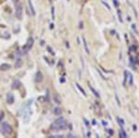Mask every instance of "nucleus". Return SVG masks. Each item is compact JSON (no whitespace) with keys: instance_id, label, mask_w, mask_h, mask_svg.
Returning a JSON list of instances; mask_svg holds the SVG:
<instances>
[{"instance_id":"nucleus-1","label":"nucleus","mask_w":139,"mask_h":138,"mask_svg":"<svg viewBox=\"0 0 139 138\" xmlns=\"http://www.w3.org/2000/svg\"><path fill=\"white\" fill-rule=\"evenodd\" d=\"M67 127V121L64 118H59L58 119L55 120V122L52 124V128H54L56 131L59 130H64Z\"/></svg>"},{"instance_id":"nucleus-2","label":"nucleus","mask_w":139,"mask_h":138,"mask_svg":"<svg viewBox=\"0 0 139 138\" xmlns=\"http://www.w3.org/2000/svg\"><path fill=\"white\" fill-rule=\"evenodd\" d=\"M11 132H12L11 126H10L7 122H3V123H2V133L7 135V134H11Z\"/></svg>"},{"instance_id":"nucleus-3","label":"nucleus","mask_w":139,"mask_h":138,"mask_svg":"<svg viewBox=\"0 0 139 138\" xmlns=\"http://www.w3.org/2000/svg\"><path fill=\"white\" fill-rule=\"evenodd\" d=\"M22 3H16V17L18 19H22Z\"/></svg>"},{"instance_id":"nucleus-4","label":"nucleus","mask_w":139,"mask_h":138,"mask_svg":"<svg viewBox=\"0 0 139 138\" xmlns=\"http://www.w3.org/2000/svg\"><path fill=\"white\" fill-rule=\"evenodd\" d=\"M33 37H30V38L28 39L26 45L23 47V51H24V52H28V51L31 50V48L33 47Z\"/></svg>"},{"instance_id":"nucleus-5","label":"nucleus","mask_w":139,"mask_h":138,"mask_svg":"<svg viewBox=\"0 0 139 138\" xmlns=\"http://www.w3.org/2000/svg\"><path fill=\"white\" fill-rule=\"evenodd\" d=\"M7 104H9V105H12V104L14 103V95H13L11 92H8V93L7 94Z\"/></svg>"},{"instance_id":"nucleus-6","label":"nucleus","mask_w":139,"mask_h":138,"mask_svg":"<svg viewBox=\"0 0 139 138\" xmlns=\"http://www.w3.org/2000/svg\"><path fill=\"white\" fill-rule=\"evenodd\" d=\"M43 80V74L41 73V71H38L36 73V76H35V81L36 82H41Z\"/></svg>"},{"instance_id":"nucleus-7","label":"nucleus","mask_w":139,"mask_h":138,"mask_svg":"<svg viewBox=\"0 0 139 138\" xmlns=\"http://www.w3.org/2000/svg\"><path fill=\"white\" fill-rule=\"evenodd\" d=\"M53 112H54V114H55V115H57V116H59V115H61V114H62V110H61V108H60V107H59V106H56V107L54 108Z\"/></svg>"},{"instance_id":"nucleus-8","label":"nucleus","mask_w":139,"mask_h":138,"mask_svg":"<svg viewBox=\"0 0 139 138\" xmlns=\"http://www.w3.org/2000/svg\"><path fill=\"white\" fill-rule=\"evenodd\" d=\"M83 43H84V50H85L86 53H87V54H89V53H90V51H89V49H88V46H87V43H86V40H85V38H84V37H83Z\"/></svg>"},{"instance_id":"nucleus-9","label":"nucleus","mask_w":139,"mask_h":138,"mask_svg":"<svg viewBox=\"0 0 139 138\" xmlns=\"http://www.w3.org/2000/svg\"><path fill=\"white\" fill-rule=\"evenodd\" d=\"M9 68H10V65L7 64V63H3V64L0 66V69L3 70V71H7V70H8Z\"/></svg>"},{"instance_id":"nucleus-10","label":"nucleus","mask_w":139,"mask_h":138,"mask_svg":"<svg viewBox=\"0 0 139 138\" xmlns=\"http://www.w3.org/2000/svg\"><path fill=\"white\" fill-rule=\"evenodd\" d=\"M120 136L122 138H126L127 137V134H126V133L124 132V130L121 128V130H120Z\"/></svg>"},{"instance_id":"nucleus-11","label":"nucleus","mask_w":139,"mask_h":138,"mask_svg":"<svg viewBox=\"0 0 139 138\" xmlns=\"http://www.w3.org/2000/svg\"><path fill=\"white\" fill-rule=\"evenodd\" d=\"M20 86H21V82H20L19 80H15V81L13 82V86H12V88H13V89H18Z\"/></svg>"},{"instance_id":"nucleus-12","label":"nucleus","mask_w":139,"mask_h":138,"mask_svg":"<svg viewBox=\"0 0 139 138\" xmlns=\"http://www.w3.org/2000/svg\"><path fill=\"white\" fill-rule=\"evenodd\" d=\"M128 76H129V84L133 85L134 84V77H133V75L130 72H128Z\"/></svg>"},{"instance_id":"nucleus-13","label":"nucleus","mask_w":139,"mask_h":138,"mask_svg":"<svg viewBox=\"0 0 139 138\" xmlns=\"http://www.w3.org/2000/svg\"><path fill=\"white\" fill-rule=\"evenodd\" d=\"M89 88H90V90H91V91H92L93 93H94V94H95L96 97H98V98H99V93H98V92H97V91H95V90L93 88L91 85H89Z\"/></svg>"},{"instance_id":"nucleus-14","label":"nucleus","mask_w":139,"mask_h":138,"mask_svg":"<svg viewBox=\"0 0 139 138\" xmlns=\"http://www.w3.org/2000/svg\"><path fill=\"white\" fill-rule=\"evenodd\" d=\"M76 87H77V88L79 89V91H81V92H82V93H83V94H84V96H86V93H85L84 90H83V88H82V87H81V86H80L79 84H76Z\"/></svg>"},{"instance_id":"nucleus-15","label":"nucleus","mask_w":139,"mask_h":138,"mask_svg":"<svg viewBox=\"0 0 139 138\" xmlns=\"http://www.w3.org/2000/svg\"><path fill=\"white\" fill-rule=\"evenodd\" d=\"M22 65V61L20 59V60H18V61L16 62V65H15V66H16L17 68H19V67H21Z\"/></svg>"},{"instance_id":"nucleus-16","label":"nucleus","mask_w":139,"mask_h":138,"mask_svg":"<svg viewBox=\"0 0 139 138\" xmlns=\"http://www.w3.org/2000/svg\"><path fill=\"white\" fill-rule=\"evenodd\" d=\"M117 119H118V122H119V124H120V125H121V127H122V126H124L125 122H124V120H123L122 118H118Z\"/></svg>"},{"instance_id":"nucleus-17","label":"nucleus","mask_w":139,"mask_h":138,"mask_svg":"<svg viewBox=\"0 0 139 138\" xmlns=\"http://www.w3.org/2000/svg\"><path fill=\"white\" fill-rule=\"evenodd\" d=\"M29 6H30V8L32 9V10H31V11H32V14H33V15H34V14H35V12H34L33 7V5H32V3H31V0H29Z\"/></svg>"},{"instance_id":"nucleus-18","label":"nucleus","mask_w":139,"mask_h":138,"mask_svg":"<svg viewBox=\"0 0 139 138\" xmlns=\"http://www.w3.org/2000/svg\"><path fill=\"white\" fill-rule=\"evenodd\" d=\"M127 75H128V72H127V71H124V80H123V86H125V84H126Z\"/></svg>"},{"instance_id":"nucleus-19","label":"nucleus","mask_w":139,"mask_h":138,"mask_svg":"<svg viewBox=\"0 0 139 138\" xmlns=\"http://www.w3.org/2000/svg\"><path fill=\"white\" fill-rule=\"evenodd\" d=\"M118 15H119V20L121 23H122V19H121V13L120 11V9H118Z\"/></svg>"},{"instance_id":"nucleus-20","label":"nucleus","mask_w":139,"mask_h":138,"mask_svg":"<svg viewBox=\"0 0 139 138\" xmlns=\"http://www.w3.org/2000/svg\"><path fill=\"white\" fill-rule=\"evenodd\" d=\"M55 102H56V103H58V104H59V103H60V99H59V95H56V98H55Z\"/></svg>"},{"instance_id":"nucleus-21","label":"nucleus","mask_w":139,"mask_h":138,"mask_svg":"<svg viewBox=\"0 0 139 138\" xmlns=\"http://www.w3.org/2000/svg\"><path fill=\"white\" fill-rule=\"evenodd\" d=\"M115 98H116V102H117L118 106H121V103H120V100H119V98H118V95H117V94L115 95Z\"/></svg>"},{"instance_id":"nucleus-22","label":"nucleus","mask_w":139,"mask_h":138,"mask_svg":"<svg viewBox=\"0 0 139 138\" xmlns=\"http://www.w3.org/2000/svg\"><path fill=\"white\" fill-rule=\"evenodd\" d=\"M112 1H113V3H114V6L118 8V7H119V2H118V0H112Z\"/></svg>"},{"instance_id":"nucleus-23","label":"nucleus","mask_w":139,"mask_h":138,"mask_svg":"<svg viewBox=\"0 0 139 138\" xmlns=\"http://www.w3.org/2000/svg\"><path fill=\"white\" fill-rule=\"evenodd\" d=\"M108 132H109V134H110V135H112V134H114V132H113V131H112L111 129H109V130H108Z\"/></svg>"},{"instance_id":"nucleus-24","label":"nucleus","mask_w":139,"mask_h":138,"mask_svg":"<svg viewBox=\"0 0 139 138\" xmlns=\"http://www.w3.org/2000/svg\"><path fill=\"white\" fill-rule=\"evenodd\" d=\"M132 27H133V29L135 31V33H137V31H136V27H135V24H132Z\"/></svg>"},{"instance_id":"nucleus-25","label":"nucleus","mask_w":139,"mask_h":138,"mask_svg":"<svg viewBox=\"0 0 139 138\" xmlns=\"http://www.w3.org/2000/svg\"><path fill=\"white\" fill-rule=\"evenodd\" d=\"M103 4H104V5H105V6H107V8H109V9H110V6H109V5H108V4H107V3H106V2H103Z\"/></svg>"},{"instance_id":"nucleus-26","label":"nucleus","mask_w":139,"mask_h":138,"mask_svg":"<svg viewBox=\"0 0 139 138\" xmlns=\"http://www.w3.org/2000/svg\"><path fill=\"white\" fill-rule=\"evenodd\" d=\"M133 129H134V131H136V130H137L136 125H135V124H134V125H133Z\"/></svg>"},{"instance_id":"nucleus-27","label":"nucleus","mask_w":139,"mask_h":138,"mask_svg":"<svg viewBox=\"0 0 139 138\" xmlns=\"http://www.w3.org/2000/svg\"><path fill=\"white\" fill-rule=\"evenodd\" d=\"M12 1H14L15 3H17V0H12Z\"/></svg>"}]
</instances>
